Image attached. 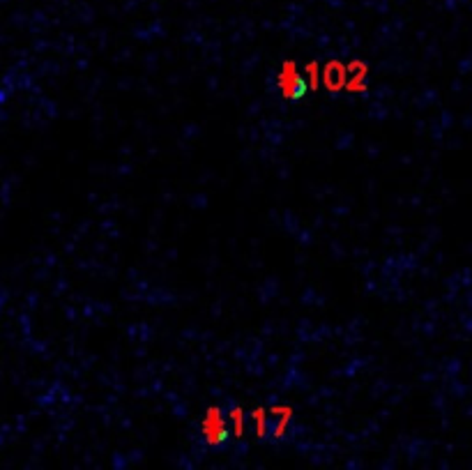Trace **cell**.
Masks as SVG:
<instances>
[{
	"instance_id": "1",
	"label": "cell",
	"mask_w": 472,
	"mask_h": 470,
	"mask_svg": "<svg viewBox=\"0 0 472 470\" xmlns=\"http://www.w3.org/2000/svg\"><path fill=\"white\" fill-rule=\"evenodd\" d=\"M307 88H309V83L302 81V76H300L298 70H295V65L290 61L283 63L281 72H279V90H281V95L286 97V100H300Z\"/></svg>"
},
{
	"instance_id": "2",
	"label": "cell",
	"mask_w": 472,
	"mask_h": 470,
	"mask_svg": "<svg viewBox=\"0 0 472 470\" xmlns=\"http://www.w3.org/2000/svg\"><path fill=\"white\" fill-rule=\"evenodd\" d=\"M203 436L208 440V445H219L226 438V422L219 408H214V406L208 408V413H205V419H203Z\"/></svg>"
},
{
	"instance_id": "3",
	"label": "cell",
	"mask_w": 472,
	"mask_h": 470,
	"mask_svg": "<svg viewBox=\"0 0 472 470\" xmlns=\"http://www.w3.org/2000/svg\"><path fill=\"white\" fill-rule=\"evenodd\" d=\"M348 81V67H343L339 61H330L322 70V85L327 88L330 93H339L346 88Z\"/></svg>"
},
{
	"instance_id": "4",
	"label": "cell",
	"mask_w": 472,
	"mask_h": 470,
	"mask_svg": "<svg viewBox=\"0 0 472 470\" xmlns=\"http://www.w3.org/2000/svg\"><path fill=\"white\" fill-rule=\"evenodd\" d=\"M367 65L362 61H355L348 65V81H346V88L350 93H362L364 88H367Z\"/></svg>"
},
{
	"instance_id": "5",
	"label": "cell",
	"mask_w": 472,
	"mask_h": 470,
	"mask_svg": "<svg viewBox=\"0 0 472 470\" xmlns=\"http://www.w3.org/2000/svg\"><path fill=\"white\" fill-rule=\"evenodd\" d=\"M272 415L277 417V427H274V438H283V434H286V427L290 422V415L293 410L288 406H274L272 408Z\"/></svg>"
},
{
	"instance_id": "6",
	"label": "cell",
	"mask_w": 472,
	"mask_h": 470,
	"mask_svg": "<svg viewBox=\"0 0 472 470\" xmlns=\"http://www.w3.org/2000/svg\"><path fill=\"white\" fill-rule=\"evenodd\" d=\"M251 417H253L256 436H258V438H265V436H268V413H265L263 408H256L253 413H251Z\"/></svg>"
},
{
	"instance_id": "7",
	"label": "cell",
	"mask_w": 472,
	"mask_h": 470,
	"mask_svg": "<svg viewBox=\"0 0 472 470\" xmlns=\"http://www.w3.org/2000/svg\"><path fill=\"white\" fill-rule=\"evenodd\" d=\"M231 419H233V436L242 438L244 436V413H242V408H233Z\"/></svg>"
},
{
	"instance_id": "8",
	"label": "cell",
	"mask_w": 472,
	"mask_h": 470,
	"mask_svg": "<svg viewBox=\"0 0 472 470\" xmlns=\"http://www.w3.org/2000/svg\"><path fill=\"white\" fill-rule=\"evenodd\" d=\"M307 78H309V88L311 90H316L318 88V83H320V78H322V74H320V67L316 65V63H309L307 65Z\"/></svg>"
}]
</instances>
